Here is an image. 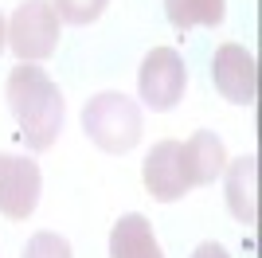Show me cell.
I'll list each match as a JSON object with an SVG mask.
<instances>
[{"instance_id":"cell-12","label":"cell","mask_w":262,"mask_h":258,"mask_svg":"<svg viewBox=\"0 0 262 258\" xmlns=\"http://www.w3.org/2000/svg\"><path fill=\"white\" fill-rule=\"evenodd\" d=\"M110 0H51V8L59 12V20L67 24H94L106 12Z\"/></svg>"},{"instance_id":"cell-14","label":"cell","mask_w":262,"mask_h":258,"mask_svg":"<svg viewBox=\"0 0 262 258\" xmlns=\"http://www.w3.org/2000/svg\"><path fill=\"white\" fill-rule=\"evenodd\" d=\"M192 258H231V254H227L223 247H219V243H200Z\"/></svg>"},{"instance_id":"cell-1","label":"cell","mask_w":262,"mask_h":258,"mask_svg":"<svg viewBox=\"0 0 262 258\" xmlns=\"http://www.w3.org/2000/svg\"><path fill=\"white\" fill-rule=\"evenodd\" d=\"M4 98H8L12 114L20 121V133L28 141V149H35V153L51 149L59 129H63V94H59L55 78L43 67L20 63V67H12Z\"/></svg>"},{"instance_id":"cell-8","label":"cell","mask_w":262,"mask_h":258,"mask_svg":"<svg viewBox=\"0 0 262 258\" xmlns=\"http://www.w3.org/2000/svg\"><path fill=\"white\" fill-rule=\"evenodd\" d=\"M141 176H145V188H149L153 200H161V204L180 200V196L188 192L184 172H180V141H161V145H153L149 157H145Z\"/></svg>"},{"instance_id":"cell-5","label":"cell","mask_w":262,"mask_h":258,"mask_svg":"<svg viewBox=\"0 0 262 258\" xmlns=\"http://www.w3.org/2000/svg\"><path fill=\"white\" fill-rule=\"evenodd\" d=\"M211 78H215V90L235 106H254L258 98V63L254 55L239 43H223L211 59Z\"/></svg>"},{"instance_id":"cell-4","label":"cell","mask_w":262,"mask_h":258,"mask_svg":"<svg viewBox=\"0 0 262 258\" xmlns=\"http://www.w3.org/2000/svg\"><path fill=\"white\" fill-rule=\"evenodd\" d=\"M184 82H188V71H184V59L176 55V47H153L145 55L141 71H137L141 102L149 110H157V114L172 110L184 98Z\"/></svg>"},{"instance_id":"cell-13","label":"cell","mask_w":262,"mask_h":258,"mask_svg":"<svg viewBox=\"0 0 262 258\" xmlns=\"http://www.w3.org/2000/svg\"><path fill=\"white\" fill-rule=\"evenodd\" d=\"M24 258H75L71 254V243L55 231H35L24 247Z\"/></svg>"},{"instance_id":"cell-9","label":"cell","mask_w":262,"mask_h":258,"mask_svg":"<svg viewBox=\"0 0 262 258\" xmlns=\"http://www.w3.org/2000/svg\"><path fill=\"white\" fill-rule=\"evenodd\" d=\"M223 188H227V207L239 223H258V157H239L223 168Z\"/></svg>"},{"instance_id":"cell-7","label":"cell","mask_w":262,"mask_h":258,"mask_svg":"<svg viewBox=\"0 0 262 258\" xmlns=\"http://www.w3.org/2000/svg\"><path fill=\"white\" fill-rule=\"evenodd\" d=\"M227 168V149L211 129H196L192 137L180 145V172H184L188 188H204L215 184Z\"/></svg>"},{"instance_id":"cell-11","label":"cell","mask_w":262,"mask_h":258,"mask_svg":"<svg viewBox=\"0 0 262 258\" xmlns=\"http://www.w3.org/2000/svg\"><path fill=\"white\" fill-rule=\"evenodd\" d=\"M164 16L176 32L188 28H219L227 16V0H164Z\"/></svg>"},{"instance_id":"cell-2","label":"cell","mask_w":262,"mask_h":258,"mask_svg":"<svg viewBox=\"0 0 262 258\" xmlns=\"http://www.w3.org/2000/svg\"><path fill=\"white\" fill-rule=\"evenodd\" d=\"M82 129L102 153H129L141 141V106L118 90H106L82 106Z\"/></svg>"},{"instance_id":"cell-10","label":"cell","mask_w":262,"mask_h":258,"mask_svg":"<svg viewBox=\"0 0 262 258\" xmlns=\"http://www.w3.org/2000/svg\"><path fill=\"white\" fill-rule=\"evenodd\" d=\"M110 258H164L153 235V223L137 211L121 215L110 231Z\"/></svg>"},{"instance_id":"cell-6","label":"cell","mask_w":262,"mask_h":258,"mask_svg":"<svg viewBox=\"0 0 262 258\" xmlns=\"http://www.w3.org/2000/svg\"><path fill=\"white\" fill-rule=\"evenodd\" d=\"M39 164L0 153V215L8 219H28L39 204Z\"/></svg>"},{"instance_id":"cell-15","label":"cell","mask_w":262,"mask_h":258,"mask_svg":"<svg viewBox=\"0 0 262 258\" xmlns=\"http://www.w3.org/2000/svg\"><path fill=\"white\" fill-rule=\"evenodd\" d=\"M8 47V24H4V16H0V51Z\"/></svg>"},{"instance_id":"cell-3","label":"cell","mask_w":262,"mask_h":258,"mask_svg":"<svg viewBox=\"0 0 262 258\" xmlns=\"http://www.w3.org/2000/svg\"><path fill=\"white\" fill-rule=\"evenodd\" d=\"M8 47L20 55V63H43L59 47V12L51 0H28L8 20Z\"/></svg>"}]
</instances>
